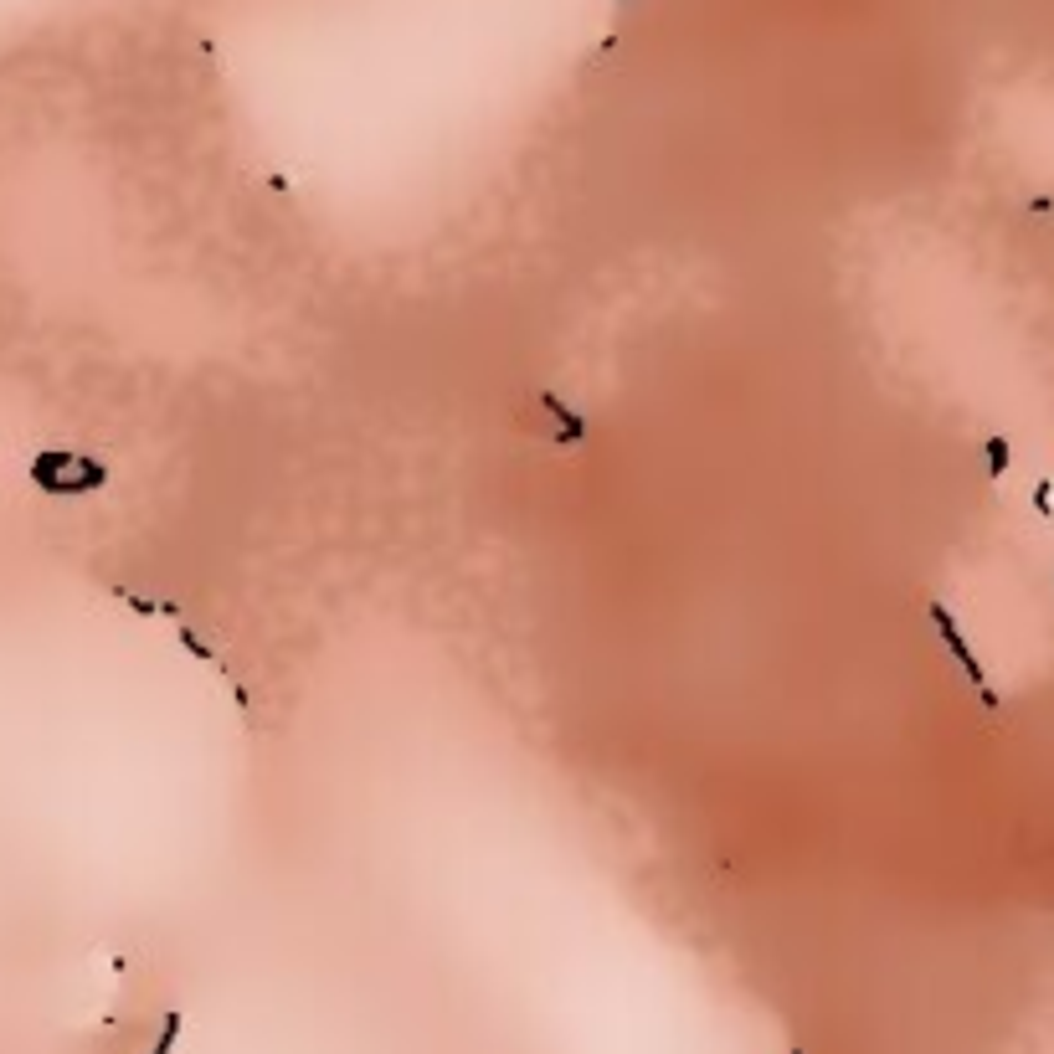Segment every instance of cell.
<instances>
[{
	"instance_id": "8992f818",
	"label": "cell",
	"mask_w": 1054,
	"mask_h": 1054,
	"mask_svg": "<svg viewBox=\"0 0 1054 1054\" xmlns=\"http://www.w3.org/2000/svg\"><path fill=\"white\" fill-rule=\"evenodd\" d=\"M180 1039V1013H165V1024H160V1039H155V1054H170Z\"/></svg>"
},
{
	"instance_id": "277c9868",
	"label": "cell",
	"mask_w": 1054,
	"mask_h": 1054,
	"mask_svg": "<svg viewBox=\"0 0 1054 1054\" xmlns=\"http://www.w3.org/2000/svg\"><path fill=\"white\" fill-rule=\"evenodd\" d=\"M540 407L551 412V422L561 427V438H566L571 448H576V443H587V417H581L576 407H566V396H561V391L545 386V391H540Z\"/></svg>"
},
{
	"instance_id": "52a82bcc",
	"label": "cell",
	"mask_w": 1054,
	"mask_h": 1054,
	"mask_svg": "<svg viewBox=\"0 0 1054 1054\" xmlns=\"http://www.w3.org/2000/svg\"><path fill=\"white\" fill-rule=\"evenodd\" d=\"M1034 510L1039 515H1054V484H1039L1034 489Z\"/></svg>"
},
{
	"instance_id": "3957f363",
	"label": "cell",
	"mask_w": 1054,
	"mask_h": 1054,
	"mask_svg": "<svg viewBox=\"0 0 1054 1054\" xmlns=\"http://www.w3.org/2000/svg\"><path fill=\"white\" fill-rule=\"evenodd\" d=\"M926 617H931V628H936V638L947 643V653L957 659V669L967 674V684L977 689V700H983V710H998V695H993V684H988V674H983V664H977V653H972V643L962 638V628H957V617H952V607L947 602H926Z\"/></svg>"
},
{
	"instance_id": "5b68a950",
	"label": "cell",
	"mask_w": 1054,
	"mask_h": 1054,
	"mask_svg": "<svg viewBox=\"0 0 1054 1054\" xmlns=\"http://www.w3.org/2000/svg\"><path fill=\"white\" fill-rule=\"evenodd\" d=\"M983 448H988V479H1003V474H1008V463H1013L1008 438H988Z\"/></svg>"
},
{
	"instance_id": "ba28073f",
	"label": "cell",
	"mask_w": 1054,
	"mask_h": 1054,
	"mask_svg": "<svg viewBox=\"0 0 1054 1054\" xmlns=\"http://www.w3.org/2000/svg\"><path fill=\"white\" fill-rule=\"evenodd\" d=\"M792 1054H803V1049H792Z\"/></svg>"
},
{
	"instance_id": "6da1fadb",
	"label": "cell",
	"mask_w": 1054,
	"mask_h": 1054,
	"mask_svg": "<svg viewBox=\"0 0 1054 1054\" xmlns=\"http://www.w3.org/2000/svg\"><path fill=\"white\" fill-rule=\"evenodd\" d=\"M26 474H31L36 489L52 494V499H83V494L108 489L114 468H108L103 458H93V453H83V448H42V453H31Z\"/></svg>"
},
{
	"instance_id": "9c48e42d",
	"label": "cell",
	"mask_w": 1054,
	"mask_h": 1054,
	"mask_svg": "<svg viewBox=\"0 0 1054 1054\" xmlns=\"http://www.w3.org/2000/svg\"><path fill=\"white\" fill-rule=\"evenodd\" d=\"M1049 576H1054V566H1049Z\"/></svg>"
},
{
	"instance_id": "7a4b0ae2",
	"label": "cell",
	"mask_w": 1054,
	"mask_h": 1054,
	"mask_svg": "<svg viewBox=\"0 0 1054 1054\" xmlns=\"http://www.w3.org/2000/svg\"><path fill=\"white\" fill-rule=\"evenodd\" d=\"M108 592H114V597H119L124 607H134L139 617H165V623L175 628V638L186 643V648L196 653L201 664H211V669H216V679H222V684L232 689V700L242 705V715H252V705H247V684L237 679V669H232V664L222 659V653H216V648H211V643H206V638H201V633H196V628L186 623V612H180V607H170V602H160V597H139V592H129V587H108Z\"/></svg>"
}]
</instances>
